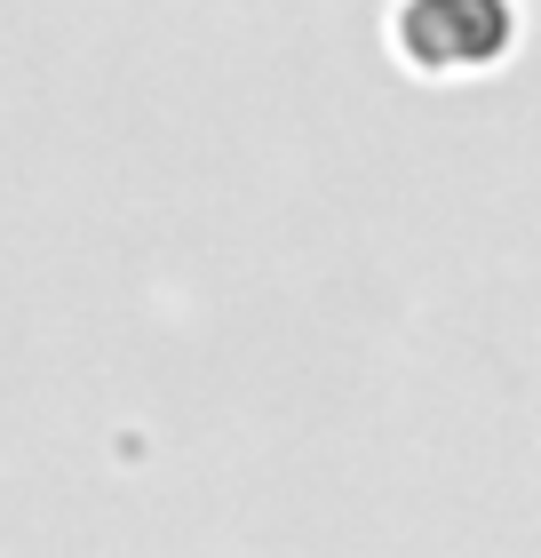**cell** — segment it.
<instances>
[{
	"label": "cell",
	"instance_id": "obj_1",
	"mask_svg": "<svg viewBox=\"0 0 541 558\" xmlns=\"http://www.w3.org/2000/svg\"><path fill=\"white\" fill-rule=\"evenodd\" d=\"M518 48V0H391V57L415 81H478Z\"/></svg>",
	"mask_w": 541,
	"mask_h": 558
}]
</instances>
